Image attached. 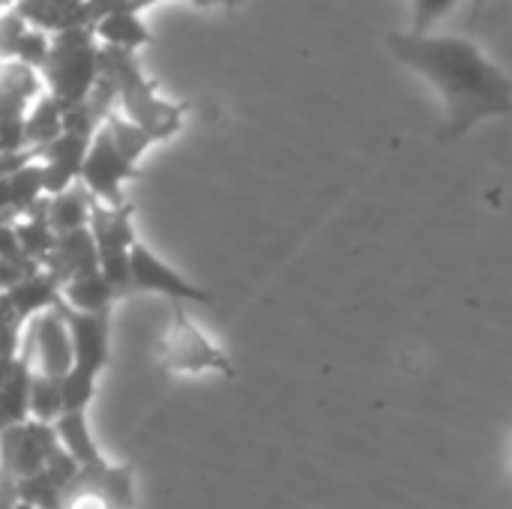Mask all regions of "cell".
Returning <instances> with one entry per match:
<instances>
[{
	"mask_svg": "<svg viewBox=\"0 0 512 509\" xmlns=\"http://www.w3.org/2000/svg\"><path fill=\"white\" fill-rule=\"evenodd\" d=\"M387 39L390 51L444 96L447 126L438 135L441 141H456L477 123L510 114V75L474 39L438 33H390Z\"/></svg>",
	"mask_w": 512,
	"mask_h": 509,
	"instance_id": "1",
	"label": "cell"
},
{
	"mask_svg": "<svg viewBox=\"0 0 512 509\" xmlns=\"http://www.w3.org/2000/svg\"><path fill=\"white\" fill-rule=\"evenodd\" d=\"M39 81L60 111L87 102L99 81V45L93 33L87 27L51 33V48L39 69Z\"/></svg>",
	"mask_w": 512,
	"mask_h": 509,
	"instance_id": "2",
	"label": "cell"
},
{
	"mask_svg": "<svg viewBox=\"0 0 512 509\" xmlns=\"http://www.w3.org/2000/svg\"><path fill=\"white\" fill-rule=\"evenodd\" d=\"M132 174H135V165L114 147L105 126H99L81 159L78 186L102 207H123V183Z\"/></svg>",
	"mask_w": 512,
	"mask_h": 509,
	"instance_id": "3",
	"label": "cell"
},
{
	"mask_svg": "<svg viewBox=\"0 0 512 509\" xmlns=\"http://www.w3.org/2000/svg\"><path fill=\"white\" fill-rule=\"evenodd\" d=\"M27 357L21 360L33 375H45L60 381L69 369H72V345H69V333L63 324V315L54 309L33 315L30 327H27Z\"/></svg>",
	"mask_w": 512,
	"mask_h": 509,
	"instance_id": "4",
	"label": "cell"
},
{
	"mask_svg": "<svg viewBox=\"0 0 512 509\" xmlns=\"http://www.w3.org/2000/svg\"><path fill=\"white\" fill-rule=\"evenodd\" d=\"M57 435L48 423L27 420L21 426L0 432V459L3 474L12 480H24L45 468V459L57 450Z\"/></svg>",
	"mask_w": 512,
	"mask_h": 509,
	"instance_id": "5",
	"label": "cell"
},
{
	"mask_svg": "<svg viewBox=\"0 0 512 509\" xmlns=\"http://www.w3.org/2000/svg\"><path fill=\"white\" fill-rule=\"evenodd\" d=\"M57 312L72 345V372L96 381L108 363V312H72L63 303H57Z\"/></svg>",
	"mask_w": 512,
	"mask_h": 509,
	"instance_id": "6",
	"label": "cell"
},
{
	"mask_svg": "<svg viewBox=\"0 0 512 509\" xmlns=\"http://www.w3.org/2000/svg\"><path fill=\"white\" fill-rule=\"evenodd\" d=\"M162 363L174 372H228V357L192 327L183 312H174L171 330L162 342Z\"/></svg>",
	"mask_w": 512,
	"mask_h": 509,
	"instance_id": "7",
	"label": "cell"
},
{
	"mask_svg": "<svg viewBox=\"0 0 512 509\" xmlns=\"http://www.w3.org/2000/svg\"><path fill=\"white\" fill-rule=\"evenodd\" d=\"M129 288L135 291H156L171 300H189V303H207L210 294L186 282L177 270H171L162 258H156L147 246L132 243L129 249Z\"/></svg>",
	"mask_w": 512,
	"mask_h": 509,
	"instance_id": "8",
	"label": "cell"
},
{
	"mask_svg": "<svg viewBox=\"0 0 512 509\" xmlns=\"http://www.w3.org/2000/svg\"><path fill=\"white\" fill-rule=\"evenodd\" d=\"M90 138L84 135H72V132H60L51 144L33 150V156H39V171H42V192L45 195H57L69 186L78 183V168L81 159L87 153Z\"/></svg>",
	"mask_w": 512,
	"mask_h": 509,
	"instance_id": "9",
	"label": "cell"
},
{
	"mask_svg": "<svg viewBox=\"0 0 512 509\" xmlns=\"http://www.w3.org/2000/svg\"><path fill=\"white\" fill-rule=\"evenodd\" d=\"M3 303L9 306V312L24 321L30 315H42L48 309H54L60 303V285L48 276V273H27L18 282H12L9 288L0 291Z\"/></svg>",
	"mask_w": 512,
	"mask_h": 509,
	"instance_id": "10",
	"label": "cell"
},
{
	"mask_svg": "<svg viewBox=\"0 0 512 509\" xmlns=\"http://www.w3.org/2000/svg\"><path fill=\"white\" fill-rule=\"evenodd\" d=\"M93 39L99 48H111V51H126L135 54L138 48L150 45L153 33L147 30V24L141 21L138 12L126 9V12H114L108 18H102L99 24L90 27Z\"/></svg>",
	"mask_w": 512,
	"mask_h": 509,
	"instance_id": "11",
	"label": "cell"
},
{
	"mask_svg": "<svg viewBox=\"0 0 512 509\" xmlns=\"http://www.w3.org/2000/svg\"><path fill=\"white\" fill-rule=\"evenodd\" d=\"M90 207H93V198L75 183V186H69V189H63L57 195H48V201H42V219L48 222V228L57 237V234L87 228Z\"/></svg>",
	"mask_w": 512,
	"mask_h": 509,
	"instance_id": "12",
	"label": "cell"
},
{
	"mask_svg": "<svg viewBox=\"0 0 512 509\" xmlns=\"http://www.w3.org/2000/svg\"><path fill=\"white\" fill-rule=\"evenodd\" d=\"M54 435H57V444L63 453H69L75 459L78 468H93L99 462H105L99 456V447L90 435V426H87V417L84 411H63L54 423H51Z\"/></svg>",
	"mask_w": 512,
	"mask_h": 509,
	"instance_id": "13",
	"label": "cell"
},
{
	"mask_svg": "<svg viewBox=\"0 0 512 509\" xmlns=\"http://www.w3.org/2000/svg\"><path fill=\"white\" fill-rule=\"evenodd\" d=\"M114 297V288L102 279L99 270L81 273L60 285V303L72 312H108Z\"/></svg>",
	"mask_w": 512,
	"mask_h": 509,
	"instance_id": "14",
	"label": "cell"
},
{
	"mask_svg": "<svg viewBox=\"0 0 512 509\" xmlns=\"http://www.w3.org/2000/svg\"><path fill=\"white\" fill-rule=\"evenodd\" d=\"M60 132H63V111H60V105L48 93H39V99L27 108L24 123H21L24 147L27 150H39V147L51 144Z\"/></svg>",
	"mask_w": 512,
	"mask_h": 509,
	"instance_id": "15",
	"label": "cell"
},
{
	"mask_svg": "<svg viewBox=\"0 0 512 509\" xmlns=\"http://www.w3.org/2000/svg\"><path fill=\"white\" fill-rule=\"evenodd\" d=\"M63 414V402H60V384L54 378L45 375H33L30 372V390H27V420L36 423H54Z\"/></svg>",
	"mask_w": 512,
	"mask_h": 509,
	"instance_id": "16",
	"label": "cell"
},
{
	"mask_svg": "<svg viewBox=\"0 0 512 509\" xmlns=\"http://www.w3.org/2000/svg\"><path fill=\"white\" fill-rule=\"evenodd\" d=\"M102 126H105V132L111 135V141H114V147L135 165L141 156H144V150L153 144L135 123H129L123 114H117V111H111L105 120H102Z\"/></svg>",
	"mask_w": 512,
	"mask_h": 509,
	"instance_id": "17",
	"label": "cell"
},
{
	"mask_svg": "<svg viewBox=\"0 0 512 509\" xmlns=\"http://www.w3.org/2000/svg\"><path fill=\"white\" fill-rule=\"evenodd\" d=\"M15 501L39 509H60L63 492L48 480L45 471H39V474L24 477V480H15Z\"/></svg>",
	"mask_w": 512,
	"mask_h": 509,
	"instance_id": "18",
	"label": "cell"
},
{
	"mask_svg": "<svg viewBox=\"0 0 512 509\" xmlns=\"http://www.w3.org/2000/svg\"><path fill=\"white\" fill-rule=\"evenodd\" d=\"M459 0H411V30L414 36L432 33L453 9Z\"/></svg>",
	"mask_w": 512,
	"mask_h": 509,
	"instance_id": "19",
	"label": "cell"
},
{
	"mask_svg": "<svg viewBox=\"0 0 512 509\" xmlns=\"http://www.w3.org/2000/svg\"><path fill=\"white\" fill-rule=\"evenodd\" d=\"M48 48H51V33H45V30L27 24V30L21 33L18 45H15L12 60L21 63V66H27V69H36V72H39L42 63H45V57H48Z\"/></svg>",
	"mask_w": 512,
	"mask_h": 509,
	"instance_id": "20",
	"label": "cell"
},
{
	"mask_svg": "<svg viewBox=\"0 0 512 509\" xmlns=\"http://www.w3.org/2000/svg\"><path fill=\"white\" fill-rule=\"evenodd\" d=\"M126 9H132L129 0H81L75 27H87V30H90V27L99 24L102 18H108V15H114V12H126ZM132 12H135V9H132Z\"/></svg>",
	"mask_w": 512,
	"mask_h": 509,
	"instance_id": "21",
	"label": "cell"
},
{
	"mask_svg": "<svg viewBox=\"0 0 512 509\" xmlns=\"http://www.w3.org/2000/svg\"><path fill=\"white\" fill-rule=\"evenodd\" d=\"M15 507V480L0 471V509Z\"/></svg>",
	"mask_w": 512,
	"mask_h": 509,
	"instance_id": "22",
	"label": "cell"
},
{
	"mask_svg": "<svg viewBox=\"0 0 512 509\" xmlns=\"http://www.w3.org/2000/svg\"><path fill=\"white\" fill-rule=\"evenodd\" d=\"M486 3H489V0H471V15H468V21H471V24H477V18L483 15Z\"/></svg>",
	"mask_w": 512,
	"mask_h": 509,
	"instance_id": "23",
	"label": "cell"
},
{
	"mask_svg": "<svg viewBox=\"0 0 512 509\" xmlns=\"http://www.w3.org/2000/svg\"><path fill=\"white\" fill-rule=\"evenodd\" d=\"M129 3H132L135 12H141V9H147V6H153V3H162V0H129Z\"/></svg>",
	"mask_w": 512,
	"mask_h": 509,
	"instance_id": "24",
	"label": "cell"
},
{
	"mask_svg": "<svg viewBox=\"0 0 512 509\" xmlns=\"http://www.w3.org/2000/svg\"><path fill=\"white\" fill-rule=\"evenodd\" d=\"M207 3H210V6L216 3V6H225V9H234V6H240L243 0H207Z\"/></svg>",
	"mask_w": 512,
	"mask_h": 509,
	"instance_id": "25",
	"label": "cell"
},
{
	"mask_svg": "<svg viewBox=\"0 0 512 509\" xmlns=\"http://www.w3.org/2000/svg\"><path fill=\"white\" fill-rule=\"evenodd\" d=\"M12 6H15V0H0V15H3V12H9Z\"/></svg>",
	"mask_w": 512,
	"mask_h": 509,
	"instance_id": "26",
	"label": "cell"
},
{
	"mask_svg": "<svg viewBox=\"0 0 512 509\" xmlns=\"http://www.w3.org/2000/svg\"><path fill=\"white\" fill-rule=\"evenodd\" d=\"M12 509H39V507H30V504H21V501H15V507Z\"/></svg>",
	"mask_w": 512,
	"mask_h": 509,
	"instance_id": "27",
	"label": "cell"
},
{
	"mask_svg": "<svg viewBox=\"0 0 512 509\" xmlns=\"http://www.w3.org/2000/svg\"><path fill=\"white\" fill-rule=\"evenodd\" d=\"M189 3H195V6H210L207 0H189Z\"/></svg>",
	"mask_w": 512,
	"mask_h": 509,
	"instance_id": "28",
	"label": "cell"
}]
</instances>
